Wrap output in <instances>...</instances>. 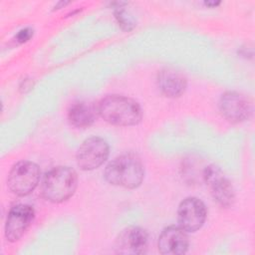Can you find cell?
Wrapping results in <instances>:
<instances>
[{
    "label": "cell",
    "mask_w": 255,
    "mask_h": 255,
    "mask_svg": "<svg viewBox=\"0 0 255 255\" xmlns=\"http://www.w3.org/2000/svg\"><path fill=\"white\" fill-rule=\"evenodd\" d=\"M97 110L101 118L114 126H134L142 117L141 109L134 100L119 95L103 98L97 105Z\"/></svg>",
    "instance_id": "1"
},
{
    "label": "cell",
    "mask_w": 255,
    "mask_h": 255,
    "mask_svg": "<svg viewBox=\"0 0 255 255\" xmlns=\"http://www.w3.org/2000/svg\"><path fill=\"white\" fill-rule=\"evenodd\" d=\"M144 177V168L138 157L127 153L114 158L105 169L106 180L128 189L138 187Z\"/></svg>",
    "instance_id": "2"
},
{
    "label": "cell",
    "mask_w": 255,
    "mask_h": 255,
    "mask_svg": "<svg viewBox=\"0 0 255 255\" xmlns=\"http://www.w3.org/2000/svg\"><path fill=\"white\" fill-rule=\"evenodd\" d=\"M78 184L76 171L69 166H57L49 170L41 184L43 197L53 203H60L69 199Z\"/></svg>",
    "instance_id": "3"
},
{
    "label": "cell",
    "mask_w": 255,
    "mask_h": 255,
    "mask_svg": "<svg viewBox=\"0 0 255 255\" xmlns=\"http://www.w3.org/2000/svg\"><path fill=\"white\" fill-rule=\"evenodd\" d=\"M40 174V168L36 163L28 160L19 161L8 174V187L16 195L26 196L38 185Z\"/></svg>",
    "instance_id": "4"
},
{
    "label": "cell",
    "mask_w": 255,
    "mask_h": 255,
    "mask_svg": "<svg viewBox=\"0 0 255 255\" xmlns=\"http://www.w3.org/2000/svg\"><path fill=\"white\" fill-rule=\"evenodd\" d=\"M109 150V144L104 138L89 137L83 141L77 151V164L83 170L96 169L107 160Z\"/></svg>",
    "instance_id": "5"
},
{
    "label": "cell",
    "mask_w": 255,
    "mask_h": 255,
    "mask_svg": "<svg viewBox=\"0 0 255 255\" xmlns=\"http://www.w3.org/2000/svg\"><path fill=\"white\" fill-rule=\"evenodd\" d=\"M203 178L213 199L223 207H229L235 199L234 188L221 169L215 165L207 166L203 171Z\"/></svg>",
    "instance_id": "6"
},
{
    "label": "cell",
    "mask_w": 255,
    "mask_h": 255,
    "mask_svg": "<svg viewBox=\"0 0 255 255\" xmlns=\"http://www.w3.org/2000/svg\"><path fill=\"white\" fill-rule=\"evenodd\" d=\"M206 214V207L200 199L187 197L178 206L177 218L179 226L186 232H195L203 225Z\"/></svg>",
    "instance_id": "7"
},
{
    "label": "cell",
    "mask_w": 255,
    "mask_h": 255,
    "mask_svg": "<svg viewBox=\"0 0 255 255\" xmlns=\"http://www.w3.org/2000/svg\"><path fill=\"white\" fill-rule=\"evenodd\" d=\"M219 111L226 120L241 123L250 118L252 106L245 96L237 92H226L220 97Z\"/></svg>",
    "instance_id": "8"
},
{
    "label": "cell",
    "mask_w": 255,
    "mask_h": 255,
    "mask_svg": "<svg viewBox=\"0 0 255 255\" xmlns=\"http://www.w3.org/2000/svg\"><path fill=\"white\" fill-rule=\"evenodd\" d=\"M147 247L148 234L137 226H129L122 230L115 242V250L120 254H143Z\"/></svg>",
    "instance_id": "9"
},
{
    "label": "cell",
    "mask_w": 255,
    "mask_h": 255,
    "mask_svg": "<svg viewBox=\"0 0 255 255\" xmlns=\"http://www.w3.org/2000/svg\"><path fill=\"white\" fill-rule=\"evenodd\" d=\"M34 218V209L27 204L13 206L5 223V237L10 242L19 240L26 232Z\"/></svg>",
    "instance_id": "10"
},
{
    "label": "cell",
    "mask_w": 255,
    "mask_h": 255,
    "mask_svg": "<svg viewBox=\"0 0 255 255\" xmlns=\"http://www.w3.org/2000/svg\"><path fill=\"white\" fill-rule=\"evenodd\" d=\"M189 241L186 231L180 226L171 225L164 228L158 237V251L164 255L184 254L188 249Z\"/></svg>",
    "instance_id": "11"
},
{
    "label": "cell",
    "mask_w": 255,
    "mask_h": 255,
    "mask_svg": "<svg viewBox=\"0 0 255 255\" xmlns=\"http://www.w3.org/2000/svg\"><path fill=\"white\" fill-rule=\"evenodd\" d=\"M157 85L163 95L169 98L181 96L186 89V78L175 69H162L157 75Z\"/></svg>",
    "instance_id": "12"
},
{
    "label": "cell",
    "mask_w": 255,
    "mask_h": 255,
    "mask_svg": "<svg viewBox=\"0 0 255 255\" xmlns=\"http://www.w3.org/2000/svg\"><path fill=\"white\" fill-rule=\"evenodd\" d=\"M98 114L97 106L86 102H78L71 106L68 112V120L76 128H88L94 124Z\"/></svg>",
    "instance_id": "13"
},
{
    "label": "cell",
    "mask_w": 255,
    "mask_h": 255,
    "mask_svg": "<svg viewBox=\"0 0 255 255\" xmlns=\"http://www.w3.org/2000/svg\"><path fill=\"white\" fill-rule=\"evenodd\" d=\"M115 16H116V19L119 23V25L124 29V30H127V31H129L133 28L134 24L132 22V18L128 15V13L122 9H118L116 12H115Z\"/></svg>",
    "instance_id": "14"
},
{
    "label": "cell",
    "mask_w": 255,
    "mask_h": 255,
    "mask_svg": "<svg viewBox=\"0 0 255 255\" xmlns=\"http://www.w3.org/2000/svg\"><path fill=\"white\" fill-rule=\"evenodd\" d=\"M33 35V30H31L30 28H25L22 29L21 31H19V33L16 36V41L19 43H24L26 41H28L31 36Z\"/></svg>",
    "instance_id": "15"
},
{
    "label": "cell",
    "mask_w": 255,
    "mask_h": 255,
    "mask_svg": "<svg viewBox=\"0 0 255 255\" xmlns=\"http://www.w3.org/2000/svg\"><path fill=\"white\" fill-rule=\"evenodd\" d=\"M219 4H220V2H215V1H212V2L207 1V2H205V5H206V6H209V7H216V6L219 5Z\"/></svg>",
    "instance_id": "16"
}]
</instances>
